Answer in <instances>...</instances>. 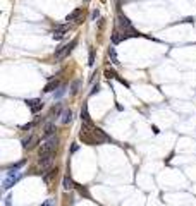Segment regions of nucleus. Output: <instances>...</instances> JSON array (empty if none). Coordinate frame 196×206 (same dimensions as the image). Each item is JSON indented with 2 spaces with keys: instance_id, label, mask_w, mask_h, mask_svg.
<instances>
[{
  "instance_id": "nucleus-1",
  "label": "nucleus",
  "mask_w": 196,
  "mask_h": 206,
  "mask_svg": "<svg viewBox=\"0 0 196 206\" xmlns=\"http://www.w3.org/2000/svg\"><path fill=\"white\" fill-rule=\"evenodd\" d=\"M79 137H81V141L84 144H100L103 141H110V137L107 136L102 129H98L93 124H86V122H83V125H81Z\"/></svg>"
},
{
  "instance_id": "nucleus-2",
  "label": "nucleus",
  "mask_w": 196,
  "mask_h": 206,
  "mask_svg": "<svg viewBox=\"0 0 196 206\" xmlns=\"http://www.w3.org/2000/svg\"><path fill=\"white\" fill-rule=\"evenodd\" d=\"M57 144H59V139H57L55 136L50 137V139H47V141H45L42 146H40V150H38V155H40V158H45V156L53 155V151H55Z\"/></svg>"
},
{
  "instance_id": "nucleus-3",
  "label": "nucleus",
  "mask_w": 196,
  "mask_h": 206,
  "mask_svg": "<svg viewBox=\"0 0 196 206\" xmlns=\"http://www.w3.org/2000/svg\"><path fill=\"white\" fill-rule=\"evenodd\" d=\"M119 26L122 27V31H124V36H126V38L127 36H140V33L133 27V24L129 22V19H127L126 16H122V14L119 16Z\"/></svg>"
},
{
  "instance_id": "nucleus-4",
  "label": "nucleus",
  "mask_w": 196,
  "mask_h": 206,
  "mask_svg": "<svg viewBox=\"0 0 196 206\" xmlns=\"http://www.w3.org/2000/svg\"><path fill=\"white\" fill-rule=\"evenodd\" d=\"M77 45V40H72L69 43V45H64V47H60V48H57V52H55V60H64L67 55L72 52V48Z\"/></svg>"
},
{
  "instance_id": "nucleus-5",
  "label": "nucleus",
  "mask_w": 196,
  "mask_h": 206,
  "mask_svg": "<svg viewBox=\"0 0 196 206\" xmlns=\"http://www.w3.org/2000/svg\"><path fill=\"white\" fill-rule=\"evenodd\" d=\"M52 163H53V155L40 158V162H38V170H42V173L45 170H50V168H52Z\"/></svg>"
},
{
  "instance_id": "nucleus-6",
  "label": "nucleus",
  "mask_w": 196,
  "mask_h": 206,
  "mask_svg": "<svg viewBox=\"0 0 196 206\" xmlns=\"http://www.w3.org/2000/svg\"><path fill=\"white\" fill-rule=\"evenodd\" d=\"M19 179H21V173H17V172H9V177L4 180V189H10Z\"/></svg>"
},
{
  "instance_id": "nucleus-7",
  "label": "nucleus",
  "mask_w": 196,
  "mask_h": 206,
  "mask_svg": "<svg viewBox=\"0 0 196 206\" xmlns=\"http://www.w3.org/2000/svg\"><path fill=\"white\" fill-rule=\"evenodd\" d=\"M69 31V26L67 24H62V26H59V27H55V31H53V34H52V38L53 40H62V38H65V33Z\"/></svg>"
},
{
  "instance_id": "nucleus-8",
  "label": "nucleus",
  "mask_w": 196,
  "mask_h": 206,
  "mask_svg": "<svg viewBox=\"0 0 196 206\" xmlns=\"http://www.w3.org/2000/svg\"><path fill=\"white\" fill-rule=\"evenodd\" d=\"M26 103H28V107L31 108L33 113H38V112L43 108V102L42 100H38V98H35V100H28Z\"/></svg>"
},
{
  "instance_id": "nucleus-9",
  "label": "nucleus",
  "mask_w": 196,
  "mask_h": 206,
  "mask_svg": "<svg viewBox=\"0 0 196 206\" xmlns=\"http://www.w3.org/2000/svg\"><path fill=\"white\" fill-rule=\"evenodd\" d=\"M36 143H38V136L33 134L29 139H24V141H22V146H24V148H28V150H31V148H35V146H36Z\"/></svg>"
},
{
  "instance_id": "nucleus-10",
  "label": "nucleus",
  "mask_w": 196,
  "mask_h": 206,
  "mask_svg": "<svg viewBox=\"0 0 196 206\" xmlns=\"http://www.w3.org/2000/svg\"><path fill=\"white\" fill-rule=\"evenodd\" d=\"M81 16H83V9H74V10L65 17V21H76V19H79Z\"/></svg>"
},
{
  "instance_id": "nucleus-11",
  "label": "nucleus",
  "mask_w": 196,
  "mask_h": 206,
  "mask_svg": "<svg viewBox=\"0 0 196 206\" xmlns=\"http://www.w3.org/2000/svg\"><path fill=\"white\" fill-rule=\"evenodd\" d=\"M55 175H57V168H50V170L43 175V180H45L47 184H50V182H52V179L55 177Z\"/></svg>"
},
{
  "instance_id": "nucleus-12",
  "label": "nucleus",
  "mask_w": 196,
  "mask_h": 206,
  "mask_svg": "<svg viewBox=\"0 0 196 206\" xmlns=\"http://www.w3.org/2000/svg\"><path fill=\"white\" fill-rule=\"evenodd\" d=\"M74 187H76V184L72 182V179H71L69 175H65V177H64V189L69 191V189H74Z\"/></svg>"
},
{
  "instance_id": "nucleus-13",
  "label": "nucleus",
  "mask_w": 196,
  "mask_h": 206,
  "mask_svg": "<svg viewBox=\"0 0 196 206\" xmlns=\"http://www.w3.org/2000/svg\"><path fill=\"white\" fill-rule=\"evenodd\" d=\"M81 120L86 124H91V119H90V113H88V107L84 105L83 110H81Z\"/></svg>"
},
{
  "instance_id": "nucleus-14",
  "label": "nucleus",
  "mask_w": 196,
  "mask_h": 206,
  "mask_svg": "<svg viewBox=\"0 0 196 206\" xmlns=\"http://www.w3.org/2000/svg\"><path fill=\"white\" fill-rule=\"evenodd\" d=\"M122 40H126V36H124V34H120L119 31H114V34H112V43H115V45H117V43H120Z\"/></svg>"
},
{
  "instance_id": "nucleus-15",
  "label": "nucleus",
  "mask_w": 196,
  "mask_h": 206,
  "mask_svg": "<svg viewBox=\"0 0 196 206\" xmlns=\"http://www.w3.org/2000/svg\"><path fill=\"white\" fill-rule=\"evenodd\" d=\"M71 119H72V112L71 110H64V113L60 115V120L64 124H67V122H71Z\"/></svg>"
},
{
  "instance_id": "nucleus-16",
  "label": "nucleus",
  "mask_w": 196,
  "mask_h": 206,
  "mask_svg": "<svg viewBox=\"0 0 196 206\" xmlns=\"http://www.w3.org/2000/svg\"><path fill=\"white\" fill-rule=\"evenodd\" d=\"M57 88H59V81H50L48 84L45 86L43 91H45V93H50V91H53V89H57Z\"/></svg>"
},
{
  "instance_id": "nucleus-17",
  "label": "nucleus",
  "mask_w": 196,
  "mask_h": 206,
  "mask_svg": "<svg viewBox=\"0 0 196 206\" xmlns=\"http://www.w3.org/2000/svg\"><path fill=\"white\" fill-rule=\"evenodd\" d=\"M53 130H55V124H47L45 129H43V134H45V136H50V134H53Z\"/></svg>"
},
{
  "instance_id": "nucleus-18",
  "label": "nucleus",
  "mask_w": 196,
  "mask_h": 206,
  "mask_svg": "<svg viewBox=\"0 0 196 206\" xmlns=\"http://www.w3.org/2000/svg\"><path fill=\"white\" fill-rule=\"evenodd\" d=\"M76 189L79 191V194H81V196H84V198H90V194H88V191H86V187H83V185H77V184H76Z\"/></svg>"
},
{
  "instance_id": "nucleus-19",
  "label": "nucleus",
  "mask_w": 196,
  "mask_h": 206,
  "mask_svg": "<svg viewBox=\"0 0 196 206\" xmlns=\"http://www.w3.org/2000/svg\"><path fill=\"white\" fill-rule=\"evenodd\" d=\"M59 112H60V103H57L55 107L52 108V115H59Z\"/></svg>"
},
{
  "instance_id": "nucleus-20",
  "label": "nucleus",
  "mask_w": 196,
  "mask_h": 206,
  "mask_svg": "<svg viewBox=\"0 0 196 206\" xmlns=\"http://www.w3.org/2000/svg\"><path fill=\"white\" fill-rule=\"evenodd\" d=\"M64 93H65V88H64V86H62V88H59V91H57V93H55V98H60V96H62Z\"/></svg>"
},
{
  "instance_id": "nucleus-21",
  "label": "nucleus",
  "mask_w": 196,
  "mask_h": 206,
  "mask_svg": "<svg viewBox=\"0 0 196 206\" xmlns=\"http://www.w3.org/2000/svg\"><path fill=\"white\" fill-rule=\"evenodd\" d=\"M108 53H110V57H112V62H114V64H117V57H115V52H114V48H110V52H108Z\"/></svg>"
},
{
  "instance_id": "nucleus-22",
  "label": "nucleus",
  "mask_w": 196,
  "mask_h": 206,
  "mask_svg": "<svg viewBox=\"0 0 196 206\" xmlns=\"http://www.w3.org/2000/svg\"><path fill=\"white\" fill-rule=\"evenodd\" d=\"M77 88H79V81H74V84H72V93H76Z\"/></svg>"
},
{
  "instance_id": "nucleus-23",
  "label": "nucleus",
  "mask_w": 196,
  "mask_h": 206,
  "mask_svg": "<svg viewBox=\"0 0 196 206\" xmlns=\"http://www.w3.org/2000/svg\"><path fill=\"white\" fill-rule=\"evenodd\" d=\"M93 64H95V52L90 53V65H93Z\"/></svg>"
},
{
  "instance_id": "nucleus-24",
  "label": "nucleus",
  "mask_w": 196,
  "mask_h": 206,
  "mask_svg": "<svg viewBox=\"0 0 196 206\" xmlns=\"http://www.w3.org/2000/svg\"><path fill=\"white\" fill-rule=\"evenodd\" d=\"M42 206H53V201H52V199H47L45 203H42Z\"/></svg>"
},
{
  "instance_id": "nucleus-25",
  "label": "nucleus",
  "mask_w": 196,
  "mask_h": 206,
  "mask_svg": "<svg viewBox=\"0 0 196 206\" xmlns=\"http://www.w3.org/2000/svg\"><path fill=\"white\" fill-rule=\"evenodd\" d=\"M98 16H100V12H98V9H97V10H93V12H91V19H97Z\"/></svg>"
},
{
  "instance_id": "nucleus-26",
  "label": "nucleus",
  "mask_w": 196,
  "mask_h": 206,
  "mask_svg": "<svg viewBox=\"0 0 196 206\" xmlns=\"http://www.w3.org/2000/svg\"><path fill=\"white\" fill-rule=\"evenodd\" d=\"M98 88H100L98 84H97V86H93V89H91V95H95V93H97V91H98Z\"/></svg>"
}]
</instances>
